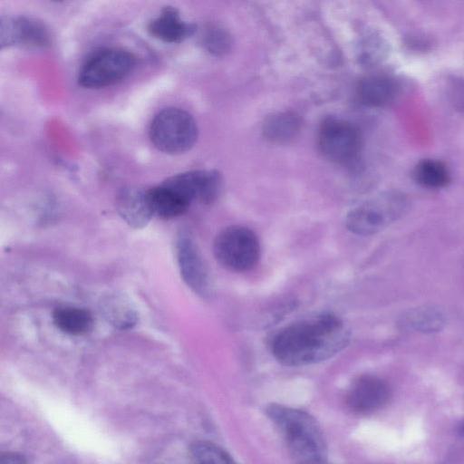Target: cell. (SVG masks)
Segmentation results:
<instances>
[{
	"label": "cell",
	"instance_id": "obj_23",
	"mask_svg": "<svg viewBox=\"0 0 464 464\" xmlns=\"http://www.w3.org/2000/svg\"><path fill=\"white\" fill-rule=\"evenodd\" d=\"M459 432L460 434H464V420L461 421L460 425L459 426Z\"/></svg>",
	"mask_w": 464,
	"mask_h": 464
},
{
	"label": "cell",
	"instance_id": "obj_19",
	"mask_svg": "<svg viewBox=\"0 0 464 464\" xmlns=\"http://www.w3.org/2000/svg\"><path fill=\"white\" fill-rule=\"evenodd\" d=\"M413 178L417 183L426 188H440L450 182V172L446 165L436 160H423L413 169Z\"/></svg>",
	"mask_w": 464,
	"mask_h": 464
},
{
	"label": "cell",
	"instance_id": "obj_14",
	"mask_svg": "<svg viewBox=\"0 0 464 464\" xmlns=\"http://www.w3.org/2000/svg\"><path fill=\"white\" fill-rule=\"evenodd\" d=\"M117 208L121 217L132 227L140 228L153 216L146 198V190L124 189L119 196Z\"/></svg>",
	"mask_w": 464,
	"mask_h": 464
},
{
	"label": "cell",
	"instance_id": "obj_2",
	"mask_svg": "<svg viewBox=\"0 0 464 464\" xmlns=\"http://www.w3.org/2000/svg\"><path fill=\"white\" fill-rule=\"evenodd\" d=\"M266 415L281 432L296 464H327L326 441L314 417L276 403L267 406Z\"/></svg>",
	"mask_w": 464,
	"mask_h": 464
},
{
	"label": "cell",
	"instance_id": "obj_8",
	"mask_svg": "<svg viewBox=\"0 0 464 464\" xmlns=\"http://www.w3.org/2000/svg\"><path fill=\"white\" fill-rule=\"evenodd\" d=\"M177 258L180 275L197 295L210 294V278L206 264L191 237L181 233L177 240Z\"/></svg>",
	"mask_w": 464,
	"mask_h": 464
},
{
	"label": "cell",
	"instance_id": "obj_22",
	"mask_svg": "<svg viewBox=\"0 0 464 464\" xmlns=\"http://www.w3.org/2000/svg\"><path fill=\"white\" fill-rule=\"evenodd\" d=\"M0 464H27V461L19 454L8 452L1 456Z\"/></svg>",
	"mask_w": 464,
	"mask_h": 464
},
{
	"label": "cell",
	"instance_id": "obj_17",
	"mask_svg": "<svg viewBox=\"0 0 464 464\" xmlns=\"http://www.w3.org/2000/svg\"><path fill=\"white\" fill-rule=\"evenodd\" d=\"M301 127L298 115L294 112H277L268 117L263 125L266 140L275 143H285L296 136Z\"/></svg>",
	"mask_w": 464,
	"mask_h": 464
},
{
	"label": "cell",
	"instance_id": "obj_16",
	"mask_svg": "<svg viewBox=\"0 0 464 464\" xmlns=\"http://www.w3.org/2000/svg\"><path fill=\"white\" fill-rule=\"evenodd\" d=\"M358 93L363 104L382 107L390 103L396 96L397 84L388 77L372 76L361 82Z\"/></svg>",
	"mask_w": 464,
	"mask_h": 464
},
{
	"label": "cell",
	"instance_id": "obj_18",
	"mask_svg": "<svg viewBox=\"0 0 464 464\" xmlns=\"http://www.w3.org/2000/svg\"><path fill=\"white\" fill-rule=\"evenodd\" d=\"M53 320L58 329L71 335L85 334L93 325L91 313L77 307L56 308L53 313Z\"/></svg>",
	"mask_w": 464,
	"mask_h": 464
},
{
	"label": "cell",
	"instance_id": "obj_15",
	"mask_svg": "<svg viewBox=\"0 0 464 464\" xmlns=\"http://www.w3.org/2000/svg\"><path fill=\"white\" fill-rule=\"evenodd\" d=\"M446 324L444 312L435 305H421L406 311L400 319V324L405 331L418 333H434Z\"/></svg>",
	"mask_w": 464,
	"mask_h": 464
},
{
	"label": "cell",
	"instance_id": "obj_1",
	"mask_svg": "<svg viewBox=\"0 0 464 464\" xmlns=\"http://www.w3.org/2000/svg\"><path fill=\"white\" fill-rule=\"evenodd\" d=\"M350 339V331L339 316L324 313L282 328L273 338L271 351L284 365L304 366L332 358Z\"/></svg>",
	"mask_w": 464,
	"mask_h": 464
},
{
	"label": "cell",
	"instance_id": "obj_12",
	"mask_svg": "<svg viewBox=\"0 0 464 464\" xmlns=\"http://www.w3.org/2000/svg\"><path fill=\"white\" fill-rule=\"evenodd\" d=\"M152 36L165 43H180L195 31L192 24L182 20L179 11L166 6L152 19L148 26Z\"/></svg>",
	"mask_w": 464,
	"mask_h": 464
},
{
	"label": "cell",
	"instance_id": "obj_4",
	"mask_svg": "<svg viewBox=\"0 0 464 464\" xmlns=\"http://www.w3.org/2000/svg\"><path fill=\"white\" fill-rule=\"evenodd\" d=\"M217 261L227 270L245 272L252 269L260 257L256 235L248 227L233 225L222 229L213 243Z\"/></svg>",
	"mask_w": 464,
	"mask_h": 464
},
{
	"label": "cell",
	"instance_id": "obj_21",
	"mask_svg": "<svg viewBox=\"0 0 464 464\" xmlns=\"http://www.w3.org/2000/svg\"><path fill=\"white\" fill-rule=\"evenodd\" d=\"M104 310L108 320L121 329L131 327L136 322L134 311L128 304L117 297L109 299Z\"/></svg>",
	"mask_w": 464,
	"mask_h": 464
},
{
	"label": "cell",
	"instance_id": "obj_5",
	"mask_svg": "<svg viewBox=\"0 0 464 464\" xmlns=\"http://www.w3.org/2000/svg\"><path fill=\"white\" fill-rule=\"evenodd\" d=\"M135 65L134 55L117 47L93 53L82 64L78 82L84 88H102L124 79Z\"/></svg>",
	"mask_w": 464,
	"mask_h": 464
},
{
	"label": "cell",
	"instance_id": "obj_13",
	"mask_svg": "<svg viewBox=\"0 0 464 464\" xmlns=\"http://www.w3.org/2000/svg\"><path fill=\"white\" fill-rule=\"evenodd\" d=\"M146 198L153 216L176 218L187 211L190 204L174 188L162 182L146 190Z\"/></svg>",
	"mask_w": 464,
	"mask_h": 464
},
{
	"label": "cell",
	"instance_id": "obj_9",
	"mask_svg": "<svg viewBox=\"0 0 464 464\" xmlns=\"http://www.w3.org/2000/svg\"><path fill=\"white\" fill-rule=\"evenodd\" d=\"M220 176L214 170H191L167 179V185L178 191L189 204L200 202L208 204L219 193Z\"/></svg>",
	"mask_w": 464,
	"mask_h": 464
},
{
	"label": "cell",
	"instance_id": "obj_20",
	"mask_svg": "<svg viewBox=\"0 0 464 464\" xmlns=\"http://www.w3.org/2000/svg\"><path fill=\"white\" fill-rule=\"evenodd\" d=\"M189 451L194 464H237L224 449L209 441H197Z\"/></svg>",
	"mask_w": 464,
	"mask_h": 464
},
{
	"label": "cell",
	"instance_id": "obj_10",
	"mask_svg": "<svg viewBox=\"0 0 464 464\" xmlns=\"http://www.w3.org/2000/svg\"><path fill=\"white\" fill-rule=\"evenodd\" d=\"M391 389L380 377L363 375L355 380L346 394L348 407L359 413L373 412L389 401Z\"/></svg>",
	"mask_w": 464,
	"mask_h": 464
},
{
	"label": "cell",
	"instance_id": "obj_7",
	"mask_svg": "<svg viewBox=\"0 0 464 464\" xmlns=\"http://www.w3.org/2000/svg\"><path fill=\"white\" fill-rule=\"evenodd\" d=\"M318 144L325 158L336 163L346 164L357 159L361 150V136L352 123L331 117L321 124Z\"/></svg>",
	"mask_w": 464,
	"mask_h": 464
},
{
	"label": "cell",
	"instance_id": "obj_11",
	"mask_svg": "<svg viewBox=\"0 0 464 464\" xmlns=\"http://www.w3.org/2000/svg\"><path fill=\"white\" fill-rule=\"evenodd\" d=\"M49 43L44 25L36 20L19 17L1 22V44L40 47Z\"/></svg>",
	"mask_w": 464,
	"mask_h": 464
},
{
	"label": "cell",
	"instance_id": "obj_3",
	"mask_svg": "<svg viewBox=\"0 0 464 464\" xmlns=\"http://www.w3.org/2000/svg\"><path fill=\"white\" fill-rule=\"evenodd\" d=\"M150 138L152 144L164 153H183L190 150L197 140V123L184 110L165 108L153 118Z\"/></svg>",
	"mask_w": 464,
	"mask_h": 464
},
{
	"label": "cell",
	"instance_id": "obj_6",
	"mask_svg": "<svg viewBox=\"0 0 464 464\" xmlns=\"http://www.w3.org/2000/svg\"><path fill=\"white\" fill-rule=\"evenodd\" d=\"M407 201L398 193H388L352 209L345 226L353 233L369 236L378 233L405 212Z\"/></svg>",
	"mask_w": 464,
	"mask_h": 464
}]
</instances>
